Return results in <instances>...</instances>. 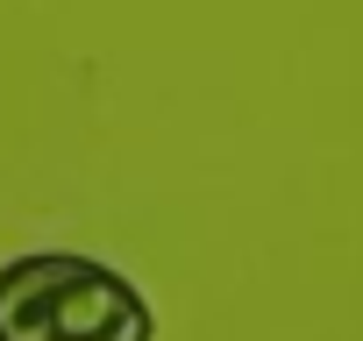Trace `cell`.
Returning a JSON list of instances; mask_svg holds the SVG:
<instances>
[{
	"label": "cell",
	"instance_id": "6da1fadb",
	"mask_svg": "<svg viewBox=\"0 0 363 341\" xmlns=\"http://www.w3.org/2000/svg\"><path fill=\"white\" fill-rule=\"evenodd\" d=\"M0 341H157V313L114 263L36 249L0 263Z\"/></svg>",
	"mask_w": 363,
	"mask_h": 341
}]
</instances>
